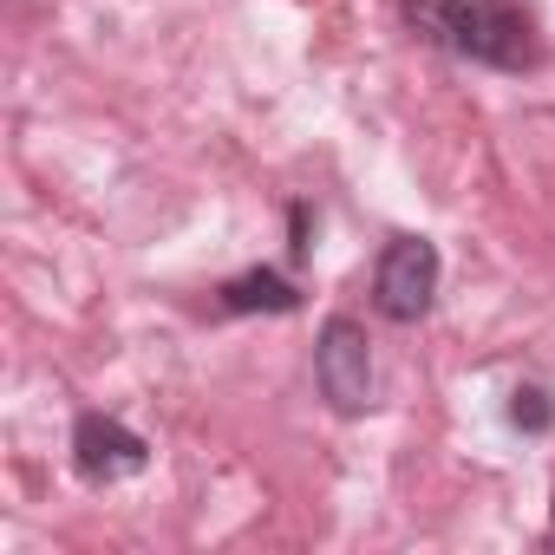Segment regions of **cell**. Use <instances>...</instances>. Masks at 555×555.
Segmentation results:
<instances>
[{"label":"cell","mask_w":555,"mask_h":555,"mask_svg":"<svg viewBox=\"0 0 555 555\" xmlns=\"http://www.w3.org/2000/svg\"><path fill=\"white\" fill-rule=\"evenodd\" d=\"M405 27L470 66L490 73H529L535 66V27L522 0H399Z\"/></svg>","instance_id":"obj_1"},{"label":"cell","mask_w":555,"mask_h":555,"mask_svg":"<svg viewBox=\"0 0 555 555\" xmlns=\"http://www.w3.org/2000/svg\"><path fill=\"white\" fill-rule=\"evenodd\" d=\"M314 379H321V399L347 418H360L373 405V340L360 321L334 314L321 327V347H314Z\"/></svg>","instance_id":"obj_2"},{"label":"cell","mask_w":555,"mask_h":555,"mask_svg":"<svg viewBox=\"0 0 555 555\" xmlns=\"http://www.w3.org/2000/svg\"><path fill=\"white\" fill-rule=\"evenodd\" d=\"M431 295H438V248L425 235H392L373 268V308L405 327L431 308Z\"/></svg>","instance_id":"obj_3"},{"label":"cell","mask_w":555,"mask_h":555,"mask_svg":"<svg viewBox=\"0 0 555 555\" xmlns=\"http://www.w3.org/2000/svg\"><path fill=\"white\" fill-rule=\"evenodd\" d=\"M151 457V444L125 425V418H105V412H79L73 425V464L86 483H118V477H138Z\"/></svg>","instance_id":"obj_4"},{"label":"cell","mask_w":555,"mask_h":555,"mask_svg":"<svg viewBox=\"0 0 555 555\" xmlns=\"http://www.w3.org/2000/svg\"><path fill=\"white\" fill-rule=\"evenodd\" d=\"M301 308V288L282 282L274 268H248L235 282H222V314H295Z\"/></svg>","instance_id":"obj_5"},{"label":"cell","mask_w":555,"mask_h":555,"mask_svg":"<svg viewBox=\"0 0 555 555\" xmlns=\"http://www.w3.org/2000/svg\"><path fill=\"white\" fill-rule=\"evenodd\" d=\"M509 425H516V431H548V425H555V399H548L542 386H516V392H509Z\"/></svg>","instance_id":"obj_6"},{"label":"cell","mask_w":555,"mask_h":555,"mask_svg":"<svg viewBox=\"0 0 555 555\" xmlns=\"http://www.w3.org/2000/svg\"><path fill=\"white\" fill-rule=\"evenodd\" d=\"M295 255H314V242H308V203H295Z\"/></svg>","instance_id":"obj_7"}]
</instances>
